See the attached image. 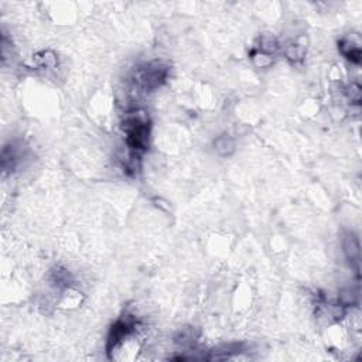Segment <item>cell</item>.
Returning <instances> with one entry per match:
<instances>
[{"label": "cell", "mask_w": 362, "mask_h": 362, "mask_svg": "<svg viewBox=\"0 0 362 362\" xmlns=\"http://www.w3.org/2000/svg\"><path fill=\"white\" fill-rule=\"evenodd\" d=\"M123 132L126 133V144L129 150L137 155L147 150L150 125L146 113L140 111L127 113L123 122Z\"/></svg>", "instance_id": "obj_1"}, {"label": "cell", "mask_w": 362, "mask_h": 362, "mask_svg": "<svg viewBox=\"0 0 362 362\" xmlns=\"http://www.w3.org/2000/svg\"><path fill=\"white\" fill-rule=\"evenodd\" d=\"M167 67H164L159 61L150 62L148 66L142 68L137 74V83L146 91H153L159 88L161 83L166 81Z\"/></svg>", "instance_id": "obj_2"}, {"label": "cell", "mask_w": 362, "mask_h": 362, "mask_svg": "<svg viewBox=\"0 0 362 362\" xmlns=\"http://www.w3.org/2000/svg\"><path fill=\"white\" fill-rule=\"evenodd\" d=\"M343 250L344 255L347 258V261L350 262L351 265L354 266H359V256H361V246H359V241L358 238L352 233L348 232L345 233L343 238Z\"/></svg>", "instance_id": "obj_3"}, {"label": "cell", "mask_w": 362, "mask_h": 362, "mask_svg": "<svg viewBox=\"0 0 362 362\" xmlns=\"http://www.w3.org/2000/svg\"><path fill=\"white\" fill-rule=\"evenodd\" d=\"M338 48L341 54L348 61L354 62V64H359L361 62V48H359V46L356 42L352 41L351 38H343L338 42Z\"/></svg>", "instance_id": "obj_4"}, {"label": "cell", "mask_w": 362, "mask_h": 362, "mask_svg": "<svg viewBox=\"0 0 362 362\" xmlns=\"http://www.w3.org/2000/svg\"><path fill=\"white\" fill-rule=\"evenodd\" d=\"M214 148L220 156L228 157L235 152V140L228 135H221L214 140Z\"/></svg>", "instance_id": "obj_5"}, {"label": "cell", "mask_w": 362, "mask_h": 362, "mask_svg": "<svg viewBox=\"0 0 362 362\" xmlns=\"http://www.w3.org/2000/svg\"><path fill=\"white\" fill-rule=\"evenodd\" d=\"M279 50V42L276 40V37L272 34H265L259 40V51L266 55H273Z\"/></svg>", "instance_id": "obj_6"}, {"label": "cell", "mask_w": 362, "mask_h": 362, "mask_svg": "<svg viewBox=\"0 0 362 362\" xmlns=\"http://www.w3.org/2000/svg\"><path fill=\"white\" fill-rule=\"evenodd\" d=\"M51 280L55 286L58 287H70L71 285V276H70V272L66 270V269H61V267H57L55 270H53L51 273Z\"/></svg>", "instance_id": "obj_7"}, {"label": "cell", "mask_w": 362, "mask_h": 362, "mask_svg": "<svg viewBox=\"0 0 362 362\" xmlns=\"http://www.w3.org/2000/svg\"><path fill=\"white\" fill-rule=\"evenodd\" d=\"M196 335H194V330L193 328H183L180 330L176 337H174V341L176 344L181 345V347H190L196 343Z\"/></svg>", "instance_id": "obj_8"}, {"label": "cell", "mask_w": 362, "mask_h": 362, "mask_svg": "<svg viewBox=\"0 0 362 362\" xmlns=\"http://www.w3.org/2000/svg\"><path fill=\"white\" fill-rule=\"evenodd\" d=\"M304 53H306V48L299 42H293L290 46H287L286 48V57L291 62H299L304 58Z\"/></svg>", "instance_id": "obj_9"}, {"label": "cell", "mask_w": 362, "mask_h": 362, "mask_svg": "<svg viewBox=\"0 0 362 362\" xmlns=\"http://www.w3.org/2000/svg\"><path fill=\"white\" fill-rule=\"evenodd\" d=\"M252 62L256 68H266V67L272 66L273 59H272V55H266L261 51H256L252 54Z\"/></svg>", "instance_id": "obj_10"}, {"label": "cell", "mask_w": 362, "mask_h": 362, "mask_svg": "<svg viewBox=\"0 0 362 362\" xmlns=\"http://www.w3.org/2000/svg\"><path fill=\"white\" fill-rule=\"evenodd\" d=\"M339 304L344 306V307H351V306H355L356 304V294L351 289L343 290L339 293Z\"/></svg>", "instance_id": "obj_11"}, {"label": "cell", "mask_w": 362, "mask_h": 362, "mask_svg": "<svg viewBox=\"0 0 362 362\" xmlns=\"http://www.w3.org/2000/svg\"><path fill=\"white\" fill-rule=\"evenodd\" d=\"M347 96L352 103H359L361 102V87L358 83H351L350 87L347 88Z\"/></svg>", "instance_id": "obj_12"}]
</instances>
